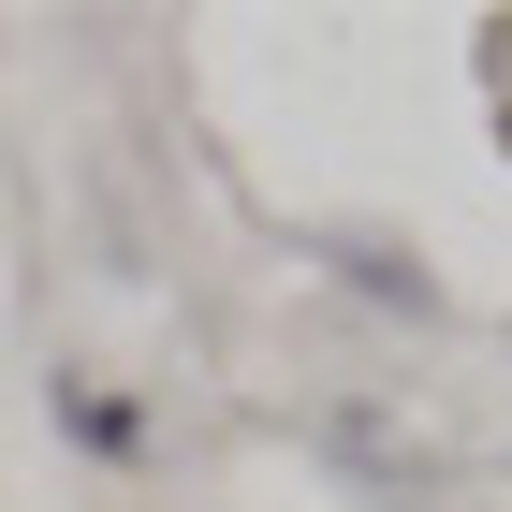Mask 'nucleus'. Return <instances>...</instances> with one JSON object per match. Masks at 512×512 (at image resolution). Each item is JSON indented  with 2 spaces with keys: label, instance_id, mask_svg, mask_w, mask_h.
Instances as JSON below:
<instances>
[{
  "label": "nucleus",
  "instance_id": "f257e3e1",
  "mask_svg": "<svg viewBox=\"0 0 512 512\" xmlns=\"http://www.w3.org/2000/svg\"><path fill=\"white\" fill-rule=\"evenodd\" d=\"M44 410H59V439H74V454H103V469H132V454H147V410H132L103 366H59V381H44Z\"/></svg>",
  "mask_w": 512,
  "mask_h": 512
},
{
  "label": "nucleus",
  "instance_id": "f03ea898",
  "mask_svg": "<svg viewBox=\"0 0 512 512\" xmlns=\"http://www.w3.org/2000/svg\"><path fill=\"white\" fill-rule=\"evenodd\" d=\"M337 278H352L366 308H395V322H439V308H454V293H439V278L410 264L395 235H337Z\"/></svg>",
  "mask_w": 512,
  "mask_h": 512
},
{
  "label": "nucleus",
  "instance_id": "7ed1b4c3",
  "mask_svg": "<svg viewBox=\"0 0 512 512\" xmlns=\"http://www.w3.org/2000/svg\"><path fill=\"white\" fill-rule=\"evenodd\" d=\"M498 147H512V103H498Z\"/></svg>",
  "mask_w": 512,
  "mask_h": 512
}]
</instances>
